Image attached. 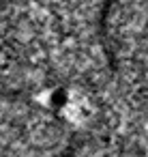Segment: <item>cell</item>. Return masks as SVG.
I'll return each mask as SVG.
<instances>
[{"label": "cell", "mask_w": 148, "mask_h": 157, "mask_svg": "<svg viewBox=\"0 0 148 157\" xmlns=\"http://www.w3.org/2000/svg\"><path fill=\"white\" fill-rule=\"evenodd\" d=\"M103 43L69 93H0V157H148V0H116Z\"/></svg>", "instance_id": "6da1fadb"}, {"label": "cell", "mask_w": 148, "mask_h": 157, "mask_svg": "<svg viewBox=\"0 0 148 157\" xmlns=\"http://www.w3.org/2000/svg\"><path fill=\"white\" fill-rule=\"evenodd\" d=\"M116 0H0V93L60 95L105 60V17Z\"/></svg>", "instance_id": "7a4b0ae2"}]
</instances>
